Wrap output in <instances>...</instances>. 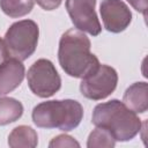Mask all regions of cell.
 Wrapping results in <instances>:
<instances>
[{
    "label": "cell",
    "mask_w": 148,
    "mask_h": 148,
    "mask_svg": "<svg viewBox=\"0 0 148 148\" xmlns=\"http://www.w3.org/2000/svg\"><path fill=\"white\" fill-rule=\"evenodd\" d=\"M135 10L142 13L145 17H147V7H148V0H126Z\"/></svg>",
    "instance_id": "cell-16"
},
{
    "label": "cell",
    "mask_w": 148,
    "mask_h": 148,
    "mask_svg": "<svg viewBox=\"0 0 148 148\" xmlns=\"http://www.w3.org/2000/svg\"><path fill=\"white\" fill-rule=\"evenodd\" d=\"M27 81L30 90L42 98L53 96L61 87L60 75L49 59L36 60L28 69Z\"/></svg>",
    "instance_id": "cell-5"
},
{
    "label": "cell",
    "mask_w": 148,
    "mask_h": 148,
    "mask_svg": "<svg viewBox=\"0 0 148 148\" xmlns=\"http://www.w3.org/2000/svg\"><path fill=\"white\" fill-rule=\"evenodd\" d=\"M99 13L104 28L113 34L124 31L132 21V13L121 0H103L99 6Z\"/></svg>",
    "instance_id": "cell-8"
},
{
    "label": "cell",
    "mask_w": 148,
    "mask_h": 148,
    "mask_svg": "<svg viewBox=\"0 0 148 148\" xmlns=\"http://www.w3.org/2000/svg\"><path fill=\"white\" fill-rule=\"evenodd\" d=\"M123 103L135 113H145L148 109V84L135 82L124 92Z\"/></svg>",
    "instance_id": "cell-10"
},
{
    "label": "cell",
    "mask_w": 148,
    "mask_h": 148,
    "mask_svg": "<svg viewBox=\"0 0 148 148\" xmlns=\"http://www.w3.org/2000/svg\"><path fill=\"white\" fill-rule=\"evenodd\" d=\"M90 39L77 29L64 32L59 40L58 60L66 74L82 79L98 66V58L90 52Z\"/></svg>",
    "instance_id": "cell-1"
},
{
    "label": "cell",
    "mask_w": 148,
    "mask_h": 148,
    "mask_svg": "<svg viewBox=\"0 0 148 148\" xmlns=\"http://www.w3.org/2000/svg\"><path fill=\"white\" fill-rule=\"evenodd\" d=\"M114 143H116L114 139L106 130L97 127L89 134L88 141H87V147L88 148H95V147L112 148V147H114Z\"/></svg>",
    "instance_id": "cell-14"
},
{
    "label": "cell",
    "mask_w": 148,
    "mask_h": 148,
    "mask_svg": "<svg viewBox=\"0 0 148 148\" xmlns=\"http://www.w3.org/2000/svg\"><path fill=\"white\" fill-rule=\"evenodd\" d=\"M50 148H57V147H80V143L71 135L67 134H60L54 136L50 143H49Z\"/></svg>",
    "instance_id": "cell-15"
},
{
    "label": "cell",
    "mask_w": 148,
    "mask_h": 148,
    "mask_svg": "<svg viewBox=\"0 0 148 148\" xmlns=\"http://www.w3.org/2000/svg\"><path fill=\"white\" fill-rule=\"evenodd\" d=\"M35 1L44 10H53V9H57L61 5V2H62V0H35Z\"/></svg>",
    "instance_id": "cell-17"
},
{
    "label": "cell",
    "mask_w": 148,
    "mask_h": 148,
    "mask_svg": "<svg viewBox=\"0 0 148 148\" xmlns=\"http://www.w3.org/2000/svg\"><path fill=\"white\" fill-rule=\"evenodd\" d=\"M37 145L38 135L30 126L20 125L13 128L8 136V146L12 148H35Z\"/></svg>",
    "instance_id": "cell-11"
},
{
    "label": "cell",
    "mask_w": 148,
    "mask_h": 148,
    "mask_svg": "<svg viewBox=\"0 0 148 148\" xmlns=\"http://www.w3.org/2000/svg\"><path fill=\"white\" fill-rule=\"evenodd\" d=\"M35 0H0L1 10L12 18L22 17L34 8Z\"/></svg>",
    "instance_id": "cell-13"
},
{
    "label": "cell",
    "mask_w": 148,
    "mask_h": 148,
    "mask_svg": "<svg viewBox=\"0 0 148 148\" xmlns=\"http://www.w3.org/2000/svg\"><path fill=\"white\" fill-rule=\"evenodd\" d=\"M25 74L24 65L16 58L7 59L0 66V96L15 90L23 81Z\"/></svg>",
    "instance_id": "cell-9"
},
{
    "label": "cell",
    "mask_w": 148,
    "mask_h": 148,
    "mask_svg": "<svg viewBox=\"0 0 148 148\" xmlns=\"http://www.w3.org/2000/svg\"><path fill=\"white\" fill-rule=\"evenodd\" d=\"M9 57V52L7 50V46L5 44V40H2L0 38V66L8 59Z\"/></svg>",
    "instance_id": "cell-18"
},
{
    "label": "cell",
    "mask_w": 148,
    "mask_h": 148,
    "mask_svg": "<svg viewBox=\"0 0 148 148\" xmlns=\"http://www.w3.org/2000/svg\"><path fill=\"white\" fill-rule=\"evenodd\" d=\"M23 114V105L12 97H0V126L18 120Z\"/></svg>",
    "instance_id": "cell-12"
},
{
    "label": "cell",
    "mask_w": 148,
    "mask_h": 148,
    "mask_svg": "<svg viewBox=\"0 0 148 148\" xmlns=\"http://www.w3.org/2000/svg\"><path fill=\"white\" fill-rule=\"evenodd\" d=\"M118 74L108 65H101L90 74L82 77L80 91L82 96L92 101H101L111 95L117 88Z\"/></svg>",
    "instance_id": "cell-6"
},
{
    "label": "cell",
    "mask_w": 148,
    "mask_h": 148,
    "mask_svg": "<svg viewBox=\"0 0 148 148\" xmlns=\"http://www.w3.org/2000/svg\"><path fill=\"white\" fill-rule=\"evenodd\" d=\"M38 37L39 29L37 23L32 20H22L8 28L5 35V44L13 58L23 61L35 52Z\"/></svg>",
    "instance_id": "cell-4"
},
{
    "label": "cell",
    "mask_w": 148,
    "mask_h": 148,
    "mask_svg": "<svg viewBox=\"0 0 148 148\" xmlns=\"http://www.w3.org/2000/svg\"><path fill=\"white\" fill-rule=\"evenodd\" d=\"M31 117L37 127L69 132L80 125L83 118V108L74 99L46 101L34 108Z\"/></svg>",
    "instance_id": "cell-3"
},
{
    "label": "cell",
    "mask_w": 148,
    "mask_h": 148,
    "mask_svg": "<svg viewBox=\"0 0 148 148\" xmlns=\"http://www.w3.org/2000/svg\"><path fill=\"white\" fill-rule=\"evenodd\" d=\"M95 6L96 0H66L65 2V7L74 27L91 36H98L102 31Z\"/></svg>",
    "instance_id": "cell-7"
},
{
    "label": "cell",
    "mask_w": 148,
    "mask_h": 148,
    "mask_svg": "<svg viewBox=\"0 0 148 148\" xmlns=\"http://www.w3.org/2000/svg\"><path fill=\"white\" fill-rule=\"evenodd\" d=\"M91 121L106 130L114 141H130L141 131V120L123 102L111 99L94 108Z\"/></svg>",
    "instance_id": "cell-2"
}]
</instances>
